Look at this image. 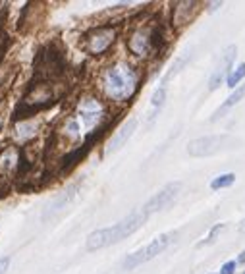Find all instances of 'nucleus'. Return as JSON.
<instances>
[{
  "label": "nucleus",
  "instance_id": "f257e3e1",
  "mask_svg": "<svg viewBox=\"0 0 245 274\" xmlns=\"http://www.w3.org/2000/svg\"><path fill=\"white\" fill-rule=\"evenodd\" d=\"M145 220H147V214L143 210H139V212H131L128 218L120 220L114 226L91 232L87 236V249L95 251V249H103V247H108V245H114V243L122 241L124 238L131 236L133 232H137L145 224Z\"/></svg>",
  "mask_w": 245,
  "mask_h": 274
},
{
  "label": "nucleus",
  "instance_id": "f03ea898",
  "mask_svg": "<svg viewBox=\"0 0 245 274\" xmlns=\"http://www.w3.org/2000/svg\"><path fill=\"white\" fill-rule=\"evenodd\" d=\"M103 89L108 99L129 100L137 89V74L128 64H116L105 70L103 74Z\"/></svg>",
  "mask_w": 245,
  "mask_h": 274
},
{
  "label": "nucleus",
  "instance_id": "7ed1b4c3",
  "mask_svg": "<svg viewBox=\"0 0 245 274\" xmlns=\"http://www.w3.org/2000/svg\"><path fill=\"white\" fill-rule=\"evenodd\" d=\"M174 238H176V232L160 234L159 238H155V240L151 241V243H147L145 247L137 249L135 253H129L128 257H126V261H124V266H126V268H135V266H139V264L147 263V261H151V259L159 257L160 253L164 251L172 241H174Z\"/></svg>",
  "mask_w": 245,
  "mask_h": 274
},
{
  "label": "nucleus",
  "instance_id": "20e7f679",
  "mask_svg": "<svg viewBox=\"0 0 245 274\" xmlns=\"http://www.w3.org/2000/svg\"><path fill=\"white\" fill-rule=\"evenodd\" d=\"M235 141L237 139L232 137V135H207V137H199V139L189 141L187 153L191 156H211V154L222 151L230 143Z\"/></svg>",
  "mask_w": 245,
  "mask_h": 274
},
{
  "label": "nucleus",
  "instance_id": "39448f33",
  "mask_svg": "<svg viewBox=\"0 0 245 274\" xmlns=\"http://www.w3.org/2000/svg\"><path fill=\"white\" fill-rule=\"evenodd\" d=\"M160 33L153 27H139L129 37V50L135 56H149L153 50L159 48Z\"/></svg>",
  "mask_w": 245,
  "mask_h": 274
},
{
  "label": "nucleus",
  "instance_id": "423d86ee",
  "mask_svg": "<svg viewBox=\"0 0 245 274\" xmlns=\"http://www.w3.org/2000/svg\"><path fill=\"white\" fill-rule=\"evenodd\" d=\"M116 41V29L114 27H95L85 35V50L89 54H103L105 50H108V46Z\"/></svg>",
  "mask_w": 245,
  "mask_h": 274
},
{
  "label": "nucleus",
  "instance_id": "0eeeda50",
  "mask_svg": "<svg viewBox=\"0 0 245 274\" xmlns=\"http://www.w3.org/2000/svg\"><path fill=\"white\" fill-rule=\"evenodd\" d=\"M180 189H181L180 182H172V184H168L166 187H162L157 195H153V197L145 203L143 212L149 216L153 212H157V210H162L164 207H168L172 201L180 195Z\"/></svg>",
  "mask_w": 245,
  "mask_h": 274
},
{
  "label": "nucleus",
  "instance_id": "6e6552de",
  "mask_svg": "<svg viewBox=\"0 0 245 274\" xmlns=\"http://www.w3.org/2000/svg\"><path fill=\"white\" fill-rule=\"evenodd\" d=\"M235 52H237V48H235L234 44H232V46H228V48L224 50L222 58H220V62L216 64L213 76H211V81H209V89H211V91L220 87V83L224 81V77L228 79V72H230V68H232V64H234Z\"/></svg>",
  "mask_w": 245,
  "mask_h": 274
},
{
  "label": "nucleus",
  "instance_id": "1a4fd4ad",
  "mask_svg": "<svg viewBox=\"0 0 245 274\" xmlns=\"http://www.w3.org/2000/svg\"><path fill=\"white\" fill-rule=\"evenodd\" d=\"M135 130H137V120H135V118H129L128 122H124V124L120 126V130L112 135V139L108 141L107 154L108 153H116L118 149H122V147L128 143L129 137L133 135V132H135Z\"/></svg>",
  "mask_w": 245,
  "mask_h": 274
},
{
  "label": "nucleus",
  "instance_id": "9d476101",
  "mask_svg": "<svg viewBox=\"0 0 245 274\" xmlns=\"http://www.w3.org/2000/svg\"><path fill=\"white\" fill-rule=\"evenodd\" d=\"M79 116H81V122H83L85 128H93L96 122L101 120V116H103L101 102L96 99H93V97L83 99L81 104H79Z\"/></svg>",
  "mask_w": 245,
  "mask_h": 274
},
{
  "label": "nucleus",
  "instance_id": "9b49d317",
  "mask_svg": "<svg viewBox=\"0 0 245 274\" xmlns=\"http://www.w3.org/2000/svg\"><path fill=\"white\" fill-rule=\"evenodd\" d=\"M243 97H245V85H243V87H239V89H235L234 93H232V95L228 97V100L224 102L220 108L216 110V114L213 116V120H218V118H222L224 112H226V110H230L232 106H234V104H237V102L243 99Z\"/></svg>",
  "mask_w": 245,
  "mask_h": 274
},
{
  "label": "nucleus",
  "instance_id": "f8f14e48",
  "mask_svg": "<svg viewBox=\"0 0 245 274\" xmlns=\"http://www.w3.org/2000/svg\"><path fill=\"white\" fill-rule=\"evenodd\" d=\"M35 133H37V124H35V122H20V126H18V130H16V135H18L20 141L31 139Z\"/></svg>",
  "mask_w": 245,
  "mask_h": 274
},
{
  "label": "nucleus",
  "instance_id": "ddd939ff",
  "mask_svg": "<svg viewBox=\"0 0 245 274\" xmlns=\"http://www.w3.org/2000/svg\"><path fill=\"white\" fill-rule=\"evenodd\" d=\"M235 182V174H222L216 176L213 182H211V189H222V187H230Z\"/></svg>",
  "mask_w": 245,
  "mask_h": 274
},
{
  "label": "nucleus",
  "instance_id": "4468645a",
  "mask_svg": "<svg viewBox=\"0 0 245 274\" xmlns=\"http://www.w3.org/2000/svg\"><path fill=\"white\" fill-rule=\"evenodd\" d=\"M245 77V64H239V66L235 68L232 74H228V79H226V85L228 87H232L234 89L241 79Z\"/></svg>",
  "mask_w": 245,
  "mask_h": 274
},
{
  "label": "nucleus",
  "instance_id": "2eb2a0df",
  "mask_svg": "<svg viewBox=\"0 0 245 274\" xmlns=\"http://www.w3.org/2000/svg\"><path fill=\"white\" fill-rule=\"evenodd\" d=\"M164 97H166V91H164V87L157 89V91H155V95H153V106H162Z\"/></svg>",
  "mask_w": 245,
  "mask_h": 274
},
{
  "label": "nucleus",
  "instance_id": "dca6fc26",
  "mask_svg": "<svg viewBox=\"0 0 245 274\" xmlns=\"http://www.w3.org/2000/svg\"><path fill=\"white\" fill-rule=\"evenodd\" d=\"M234 272H235V261H228L220 268V274H234Z\"/></svg>",
  "mask_w": 245,
  "mask_h": 274
},
{
  "label": "nucleus",
  "instance_id": "f3484780",
  "mask_svg": "<svg viewBox=\"0 0 245 274\" xmlns=\"http://www.w3.org/2000/svg\"><path fill=\"white\" fill-rule=\"evenodd\" d=\"M10 261H12L10 255H6V257H2V259H0V274H6L8 266H10Z\"/></svg>",
  "mask_w": 245,
  "mask_h": 274
},
{
  "label": "nucleus",
  "instance_id": "a211bd4d",
  "mask_svg": "<svg viewBox=\"0 0 245 274\" xmlns=\"http://www.w3.org/2000/svg\"><path fill=\"white\" fill-rule=\"evenodd\" d=\"M222 228H224L222 224H218V226H214V228H213V232H211V236H209V240L205 241V243H209V241H213L214 238H216V234H218V232L222 230Z\"/></svg>",
  "mask_w": 245,
  "mask_h": 274
},
{
  "label": "nucleus",
  "instance_id": "6ab92c4d",
  "mask_svg": "<svg viewBox=\"0 0 245 274\" xmlns=\"http://www.w3.org/2000/svg\"><path fill=\"white\" fill-rule=\"evenodd\" d=\"M237 263H245V251L241 253V255H239V257H237Z\"/></svg>",
  "mask_w": 245,
  "mask_h": 274
},
{
  "label": "nucleus",
  "instance_id": "aec40b11",
  "mask_svg": "<svg viewBox=\"0 0 245 274\" xmlns=\"http://www.w3.org/2000/svg\"><path fill=\"white\" fill-rule=\"evenodd\" d=\"M241 230H245V220H243V224H241Z\"/></svg>",
  "mask_w": 245,
  "mask_h": 274
},
{
  "label": "nucleus",
  "instance_id": "412c9836",
  "mask_svg": "<svg viewBox=\"0 0 245 274\" xmlns=\"http://www.w3.org/2000/svg\"><path fill=\"white\" fill-rule=\"evenodd\" d=\"M0 124H2V118H0Z\"/></svg>",
  "mask_w": 245,
  "mask_h": 274
},
{
  "label": "nucleus",
  "instance_id": "4be33fe9",
  "mask_svg": "<svg viewBox=\"0 0 245 274\" xmlns=\"http://www.w3.org/2000/svg\"><path fill=\"white\" fill-rule=\"evenodd\" d=\"M243 274H245V272H243Z\"/></svg>",
  "mask_w": 245,
  "mask_h": 274
}]
</instances>
